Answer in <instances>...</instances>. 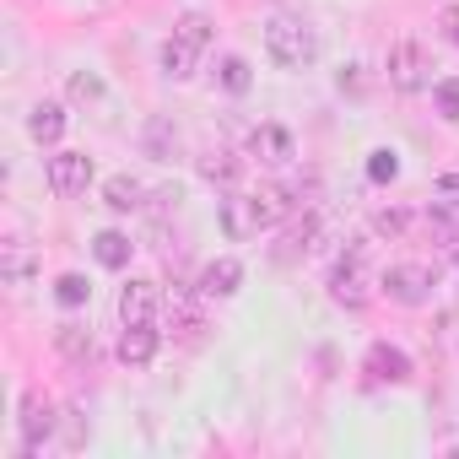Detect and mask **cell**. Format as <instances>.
Listing matches in <instances>:
<instances>
[{"label": "cell", "instance_id": "obj_4", "mask_svg": "<svg viewBox=\"0 0 459 459\" xmlns=\"http://www.w3.org/2000/svg\"><path fill=\"white\" fill-rule=\"evenodd\" d=\"M378 287H384L394 303L416 308V303H427V298H432V271H427V265H389Z\"/></svg>", "mask_w": 459, "mask_h": 459}, {"label": "cell", "instance_id": "obj_15", "mask_svg": "<svg viewBox=\"0 0 459 459\" xmlns=\"http://www.w3.org/2000/svg\"><path fill=\"white\" fill-rule=\"evenodd\" d=\"M130 249H135V244H130L125 233H98V238H92V255H98V265H108V271H125V265H130Z\"/></svg>", "mask_w": 459, "mask_h": 459}, {"label": "cell", "instance_id": "obj_8", "mask_svg": "<svg viewBox=\"0 0 459 459\" xmlns=\"http://www.w3.org/2000/svg\"><path fill=\"white\" fill-rule=\"evenodd\" d=\"M249 157H260V162H271V168H287V162H292V135H287L281 125H260V130L249 135Z\"/></svg>", "mask_w": 459, "mask_h": 459}, {"label": "cell", "instance_id": "obj_18", "mask_svg": "<svg viewBox=\"0 0 459 459\" xmlns=\"http://www.w3.org/2000/svg\"><path fill=\"white\" fill-rule=\"evenodd\" d=\"M55 346H60L71 362H87V357H92V330H82V325H60V330H55Z\"/></svg>", "mask_w": 459, "mask_h": 459}, {"label": "cell", "instance_id": "obj_5", "mask_svg": "<svg viewBox=\"0 0 459 459\" xmlns=\"http://www.w3.org/2000/svg\"><path fill=\"white\" fill-rule=\"evenodd\" d=\"M92 184V157L87 152H55L49 157V189L55 195H82Z\"/></svg>", "mask_w": 459, "mask_h": 459}, {"label": "cell", "instance_id": "obj_27", "mask_svg": "<svg viewBox=\"0 0 459 459\" xmlns=\"http://www.w3.org/2000/svg\"><path fill=\"white\" fill-rule=\"evenodd\" d=\"M71 98H76V103H98V98H103V82H98L92 71H76V76H71Z\"/></svg>", "mask_w": 459, "mask_h": 459}, {"label": "cell", "instance_id": "obj_19", "mask_svg": "<svg viewBox=\"0 0 459 459\" xmlns=\"http://www.w3.org/2000/svg\"><path fill=\"white\" fill-rule=\"evenodd\" d=\"M200 173H205L211 184H233V178H238V157L216 146V152H205V157H200Z\"/></svg>", "mask_w": 459, "mask_h": 459}, {"label": "cell", "instance_id": "obj_12", "mask_svg": "<svg viewBox=\"0 0 459 459\" xmlns=\"http://www.w3.org/2000/svg\"><path fill=\"white\" fill-rule=\"evenodd\" d=\"M238 281H244V265H238V260H211V265L200 271V292H205V298H233Z\"/></svg>", "mask_w": 459, "mask_h": 459}, {"label": "cell", "instance_id": "obj_11", "mask_svg": "<svg viewBox=\"0 0 459 459\" xmlns=\"http://www.w3.org/2000/svg\"><path fill=\"white\" fill-rule=\"evenodd\" d=\"M157 357V330L152 325H125V335H119V362L125 368H146Z\"/></svg>", "mask_w": 459, "mask_h": 459}, {"label": "cell", "instance_id": "obj_1", "mask_svg": "<svg viewBox=\"0 0 459 459\" xmlns=\"http://www.w3.org/2000/svg\"><path fill=\"white\" fill-rule=\"evenodd\" d=\"M265 49H271V60H276V65L303 71V65L319 55V39H314V28H308V22H298V17H276V22L265 28Z\"/></svg>", "mask_w": 459, "mask_h": 459}, {"label": "cell", "instance_id": "obj_28", "mask_svg": "<svg viewBox=\"0 0 459 459\" xmlns=\"http://www.w3.org/2000/svg\"><path fill=\"white\" fill-rule=\"evenodd\" d=\"M437 22H443V39L459 49V6H443V17H437Z\"/></svg>", "mask_w": 459, "mask_h": 459}, {"label": "cell", "instance_id": "obj_21", "mask_svg": "<svg viewBox=\"0 0 459 459\" xmlns=\"http://www.w3.org/2000/svg\"><path fill=\"white\" fill-rule=\"evenodd\" d=\"M314 233H319V221L314 216H303L292 233L281 238V249H276V260H298V255H308V244H314Z\"/></svg>", "mask_w": 459, "mask_h": 459}, {"label": "cell", "instance_id": "obj_9", "mask_svg": "<svg viewBox=\"0 0 459 459\" xmlns=\"http://www.w3.org/2000/svg\"><path fill=\"white\" fill-rule=\"evenodd\" d=\"M368 373H373L378 384H405V378H411V357H405L400 346L378 341V346H368Z\"/></svg>", "mask_w": 459, "mask_h": 459}, {"label": "cell", "instance_id": "obj_20", "mask_svg": "<svg viewBox=\"0 0 459 459\" xmlns=\"http://www.w3.org/2000/svg\"><path fill=\"white\" fill-rule=\"evenodd\" d=\"M103 195H108L114 211H135V205H141V184H135L130 173H114V178L103 184Z\"/></svg>", "mask_w": 459, "mask_h": 459}, {"label": "cell", "instance_id": "obj_13", "mask_svg": "<svg viewBox=\"0 0 459 459\" xmlns=\"http://www.w3.org/2000/svg\"><path fill=\"white\" fill-rule=\"evenodd\" d=\"M195 60H200V49H195L189 39H178V33H173V39L162 44V76L189 82V76H195Z\"/></svg>", "mask_w": 459, "mask_h": 459}, {"label": "cell", "instance_id": "obj_23", "mask_svg": "<svg viewBox=\"0 0 459 459\" xmlns=\"http://www.w3.org/2000/svg\"><path fill=\"white\" fill-rule=\"evenodd\" d=\"M178 39H189L195 49H205L211 44V17H200V12H189V17H178V28H173Z\"/></svg>", "mask_w": 459, "mask_h": 459}, {"label": "cell", "instance_id": "obj_17", "mask_svg": "<svg viewBox=\"0 0 459 459\" xmlns=\"http://www.w3.org/2000/svg\"><path fill=\"white\" fill-rule=\"evenodd\" d=\"M255 211H260V227H276L292 211V200H287L281 184H265V189H255Z\"/></svg>", "mask_w": 459, "mask_h": 459}, {"label": "cell", "instance_id": "obj_3", "mask_svg": "<svg viewBox=\"0 0 459 459\" xmlns=\"http://www.w3.org/2000/svg\"><path fill=\"white\" fill-rule=\"evenodd\" d=\"M389 82H394L400 92H421V87L432 82V60H427V49H421L416 39H400V44L389 49Z\"/></svg>", "mask_w": 459, "mask_h": 459}, {"label": "cell", "instance_id": "obj_2", "mask_svg": "<svg viewBox=\"0 0 459 459\" xmlns=\"http://www.w3.org/2000/svg\"><path fill=\"white\" fill-rule=\"evenodd\" d=\"M368 287H373V276H368V249L351 244V249L335 260V271H330V298L346 303V308H362V303H368Z\"/></svg>", "mask_w": 459, "mask_h": 459}, {"label": "cell", "instance_id": "obj_30", "mask_svg": "<svg viewBox=\"0 0 459 459\" xmlns=\"http://www.w3.org/2000/svg\"><path fill=\"white\" fill-rule=\"evenodd\" d=\"M146 146H152V157H162V152H168V125H162V119L146 130Z\"/></svg>", "mask_w": 459, "mask_h": 459}, {"label": "cell", "instance_id": "obj_24", "mask_svg": "<svg viewBox=\"0 0 459 459\" xmlns=\"http://www.w3.org/2000/svg\"><path fill=\"white\" fill-rule=\"evenodd\" d=\"M55 298H60L65 308H82V303L92 298V287H87V276H60V281H55Z\"/></svg>", "mask_w": 459, "mask_h": 459}, {"label": "cell", "instance_id": "obj_22", "mask_svg": "<svg viewBox=\"0 0 459 459\" xmlns=\"http://www.w3.org/2000/svg\"><path fill=\"white\" fill-rule=\"evenodd\" d=\"M221 87H227V92H249V87H255V71H249L244 55H227V60H221Z\"/></svg>", "mask_w": 459, "mask_h": 459}, {"label": "cell", "instance_id": "obj_6", "mask_svg": "<svg viewBox=\"0 0 459 459\" xmlns=\"http://www.w3.org/2000/svg\"><path fill=\"white\" fill-rule=\"evenodd\" d=\"M17 432H22V454H39L44 437L55 432V405L39 400V394H28L22 400V416H17Z\"/></svg>", "mask_w": 459, "mask_h": 459}, {"label": "cell", "instance_id": "obj_29", "mask_svg": "<svg viewBox=\"0 0 459 459\" xmlns=\"http://www.w3.org/2000/svg\"><path fill=\"white\" fill-rule=\"evenodd\" d=\"M373 227H378V233H384V238H394V233H400V227H405V216H400V211H378V221H373Z\"/></svg>", "mask_w": 459, "mask_h": 459}, {"label": "cell", "instance_id": "obj_14", "mask_svg": "<svg viewBox=\"0 0 459 459\" xmlns=\"http://www.w3.org/2000/svg\"><path fill=\"white\" fill-rule=\"evenodd\" d=\"M28 130H33L39 146H55V141L65 135V108H60V103H39L33 119H28Z\"/></svg>", "mask_w": 459, "mask_h": 459}, {"label": "cell", "instance_id": "obj_26", "mask_svg": "<svg viewBox=\"0 0 459 459\" xmlns=\"http://www.w3.org/2000/svg\"><path fill=\"white\" fill-rule=\"evenodd\" d=\"M432 98H437V114H443V119H459V76L437 82V87H432Z\"/></svg>", "mask_w": 459, "mask_h": 459}, {"label": "cell", "instance_id": "obj_16", "mask_svg": "<svg viewBox=\"0 0 459 459\" xmlns=\"http://www.w3.org/2000/svg\"><path fill=\"white\" fill-rule=\"evenodd\" d=\"M33 271H39L33 249H28L22 238H12V244H6V255H0V276H6V281H28Z\"/></svg>", "mask_w": 459, "mask_h": 459}, {"label": "cell", "instance_id": "obj_10", "mask_svg": "<svg viewBox=\"0 0 459 459\" xmlns=\"http://www.w3.org/2000/svg\"><path fill=\"white\" fill-rule=\"evenodd\" d=\"M221 227H227V238H255V233H260L255 195H233V200H221Z\"/></svg>", "mask_w": 459, "mask_h": 459}, {"label": "cell", "instance_id": "obj_25", "mask_svg": "<svg viewBox=\"0 0 459 459\" xmlns=\"http://www.w3.org/2000/svg\"><path fill=\"white\" fill-rule=\"evenodd\" d=\"M394 173H400V157H394L389 146H378V152L368 157V178H373V184H389Z\"/></svg>", "mask_w": 459, "mask_h": 459}, {"label": "cell", "instance_id": "obj_7", "mask_svg": "<svg viewBox=\"0 0 459 459\" xmlns=\"http://www.w3.org/2000/svg\"><path fill=\"white\" fill-rule=\"evenodd\" d=\"M157 314V281H125L119 287V319L125 325H152Z\"/></svg>", "mask_w": 459, "mask_h": 459}]
</instances>
